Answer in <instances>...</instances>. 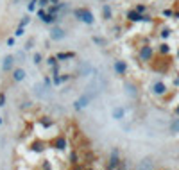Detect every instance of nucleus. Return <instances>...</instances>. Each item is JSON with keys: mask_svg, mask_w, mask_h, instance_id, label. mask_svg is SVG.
Masks as SVG:
<instances>
[{"mask_svg": "<svg viewBox=\"0 0 179 170\" xmlns=\"http://www.w3.org/2000/svg\"><path fill=\"white\" fill-rule=\"evenodd\" d=\"M75 14H77V16H81V20H82V22H88V23H91V22H93V20H91V14H90L88 11L77 9V11H75Z\"/></svg>", "mask_w": 179, "mask_h": 170, "instance_id": "nucleus-1", "label": "nucleus"}, {"mask_svg": "<svg viewBox=\"0 0 179 170\" xmlns=\"http://www.w3.org/2000/svg\"><path fill=\"white\" fill-rule=\"evenodd\" d=\"M90 70H91L90 63H81V66H79V75H88Z\"/></svg>", "mask_w": 179, "mask_h": 170, "instance_id": "nucleus-2", "label": "nucleus"}, {"mask_svg": "<svg viewBox=\"0 0 179 170\" xmlns=\"http://www.w3.org/2000/svg\"><path fill=\"white\" fill-rule=\"evenodd\" d=\"M23 77H25V72H23L22 68H18V70H14V79H16V81H22Z\"/></svg>", "mask_w": 179, "mask_h": 170, "instance_id": "nucleus-3", "label": "nucleus"}, {"mask_svg": "<svg viewBox=\"0 0 179 170\" xmlns=\"http://www.w3.org/2000/svg\"><path fill=\"white\" fill-rule=\"evenodd\" d=\"M11 65H13V57H7V59H5V63H4V70H9V68H11Z\"/></svg>", "mask_w": 179, "mask_h": 170, "instance_id": "nucleus-4", "label": "nucleus"}, {"mask_svg": "<svg viewBox=\"0 0 179 170\" xmlns=\"http://www.w3.org/2000/svg\"><path fill=\"white\" fill-rule=\"evenodd\" d=\"M170 131H172V133H179V120H176V122L170 125Z\"/></svg>", "mask_w": 179, "mask_h": 170, "instance_id": "nucleus-5", "label": "nucleus"}, {"mask_svg": "<svg viewBox=\"0 0 179 170\" xmlns=\"http://www.w3.org/2000/svg\"><path fill=\"white\" fill-rule=\"evenodd\" d=\"M52 36H54V38H63V36H65V34H63V30H57V29H56V30H54V34H52Z\"/></svg>", "mask_w": 179, "mask_h": 170, "instance_id": "nucleus-6", "label": "nucleus"}, {"mask_svg": "<svg viewBox=\"0 0 179 170\" xmlns=\"http://www.w3.org/2000/svg\"><path fill=\"white\" fill-rule=\"evenodd\" d=\"M154 91H156V93H163V84H156V86H154Z\"/></svg>", "mask_w": 179, "mask_h": 170, "instance_id": "nucleus-7", "label": "nucleus"}, {"mask_svg": "<svg viewBox=\"0 0 179 170\" xmlns=\"http://www.w3.org/2000/svg\"><path fill=\"white\" fill-rule=\"evenodd\" d=\"M122 113H124L122 109H115V111H113V117H115V118H120V117H122Z\"/></svg>", "mask_w": 179, "mask_h": 170, "instance_id": "nucleus-8", "label": "nucleus"}, {"mask_svg": "<svg viewBox=\"0 0 179 170\" xmlns=\"http://www.w3.org/2000/svg\"><path fill=\"white\" fill-rule=\"evenodd\" d=\"M115 68H117L118 72H122V70H124V65H120V63H118V65H115Z\"/></svg>", "mask_w": 179, "mask_h": 170, "instance_id": "nucleus-9", "label": "nucleus"}, {"mask_svg": "<svg viewBox=\"0 0 179 170\" xmlns=\"http://www.w3.org/2000/svg\"><path fill=\"white\" fill-rule=\"evenodd\" d=\"M4 104V95H0V106Z\"/></svg>", "mask_w": 179, "mask_h": 170, "instance_id": "nucleus-10", "label": "nucleus"}]
</instances>
